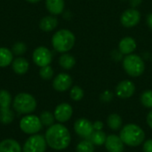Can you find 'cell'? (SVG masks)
I'll return each instance as SVG.
<instances>
[{"label": "cell", "instance_id": "obj_26", "mask_svg": "<svg viewBox=\"0 0 152 152\" xmlns=\"http://www.w3.org/2000/svg\"><path fill=\"white\" fill-rule=\"evenodd\" d=\"M94 144L88 139L81 141L77 145V152H94Z\"/></svg>", "mask_w": 152, "mask_h": 152}, {"label": "cell", "instance_id": "obj_33", "mask_svg": "<svg viewBox=\"0 0 152 152\" xmlns=\"http://www.w3.org/2000/svg\"><path fill=\"white\" fill-rule=\"evenodd\" d=\"M143 151L152 152V139L147 140L143 144Z\"/></svg>", "mask_w": 152, "mask_h": 152}, {"label": "cell", "instance_id": "obj_10", "mask_svg": "<svg viewBox=\"0 0 152 152\" xmlns=\"http://www.w3.org/2000/svg\"><path fill=\"white\" fill-rule=\"evenodd\" d=\"M74 130L78 136L84 139H89V137L94 131V128L93 123H91L88 119L79 118L75 122Z\"/></svg>", "mask_w": 152, "mask_h": 152}, {"label": "cell", "instance_id": "obj_12", "mask_svg": "<svg viewBox=\"0 0 152 152\" xmlns=\"http://www.w3.org/2000/svg\"><path fill=\"white\" fill-rule=\"evenodd\" d=\"M72 82L70 75L67 73H60L54 77L53 81V87L58 92H65L71 87Z\"/></svg>", "mask_w": 152, "mask_h": 152}, {"label": "cell", "instance_id": "obj_37", "mask_svg": "<svg viewBox=\"0 0 152 152\" xmlns=\"http://www.w3.org/2000/svg\"><path fill=\"white\" fill-rule=\"evenodd\" d=\"M147 123L149 125V126L152 129V110H151L147 116Z\"/></svg>", "mask_w": 152, "mask_h": 152}, {"label": "cell", "instance_id": "obj_9", "mask_svg": "<svg viewBox=\"0 0 152 152\" xmlns=\"http://www.w3.org/2000/svg\"><path fill=\"white\" fill-rule=\"evenodd\" d=\"M32 59L35 64L38 67H45L51 64L53 61V53L47 47L38 46L34 50Z\"/></svg>", "mask_w": 152, "mask_h": 152}, {"label": "cell", "instance_id": "obj_20", "mask_svg": "<svg viewBox=\"0 0 152 152\" xmlns=\"http://www.w3.org/2000/svg\"><path fill=\"white\" fill-rule=\"evenodd\" d=\"M13 53L12 50L6 47H0V68H5L12 64Z\"/></svg>", "mask_w": 152, "mask_h": 152}, {"label": "cell", "instance_id": "obj_2", "mask_svg": "<svg viewBox=\"0 0 152 152\" xmlns=\"http://www.w3.org/2000/svg\"><path fill=\"white\" fill-rule=\"evenodd\" d=\"M76 37L70 30L61 28L57 30L52 37V45L53 49L61 53L69 52L75 45Z\"/></svg>", "mask_w": 152, "mask_h": 152}, {"label": "cell", "instance_id": "obj_35", "mask_svg": "<svg viewBox=\"0 0 152 152\" xmlns=\"http://www.w3.org/2000/svg\"><path fill=\"white\" fill-rule=\"evenodd\" d=\"M93 125H94V130H96V131H101V130H102V128H103V124H102L101 121H96V122H94Z\"/></svg>", "mask_w": 152, "mask_h": 152}, {"label": "cell", "instance_id": "obj_31", "mask_svg": "<svg viewBox=\"0 0 152 152\" xmlns=\"http://www.w3.org/2000/svg\"><path fill=\"white\" fill-rule=\"evenodd\" d=\"M113 97H114L113 94H112L110 91L106 90V91H104V92L101 94L100 99H101L102 102H105V103H108V102H110L113 100Z\"/></svg>", "mask_w": 152, "mask_h": 152}, {"label": "cell", "instance_id": "obj_16", "mask_svg": "<svg viewBox=\"0 0 152 152\" xmlns=\"http://www.w3.org/2000/svg\"><path fill=\"white\" fill-rule=\"evenodd\" d=\"M45 7L52 15L61 14L64 11L65 1L64 0H45Z\"/></svg>", "mask_w": 152, "mask_h": 152}, {"label": "cell", "instance_id": "obj_38", "mask_svg": "<svg viewBox=\"0 0 152 152\" xmlns=\"http://www.w3.org/2000/svg\"><path fill=\"white\" fill-rule=\"evenodd\" d=\"M26 1H28V2H29V3H32V4H35V3L40 2L41 0H26Z\"/></svg>", "mask_w": 152, "mask_h": 152}, {"label": "cell", "instance_id": "obj_30", "mask_svg": "<svg viewBox=\"0 0 152 152\" xmlns=\"http://www.w3.org/2000/svg\"><path fill=\"white\" fill-rule=\"evenodd\" d=\"M12 52L13 54L15 55H18V56H20L22 55L23 53H25L26 50H27V45L23 43V42H16L12 47Z\"/></svg>", "mask_w": 152, "mask_h": 152}, {"label": "cell", "instance_id": "obj_6", "mask_svg": "<svg viewBox=\"0 0 152 152\" xmlns=\"http://www.w3.org/2000/svg\"><path fill=\"white\" fill-rule=\"evenodd\" d=\"M42 123L39 117L36 115H27L23 117L20 121V130L27 134H36L42 129Z\"/></svg>", "mask_w": 152, "mask_h": 152}, {"label": "cell", "instance_id": "obj_34", "mask_svg": "<svg viewBox=\"0 0 152 152\" xmlns=\"http://www.w3.org/2000/svg\"><path fill=\"white\" fill-rule=\"evenodd\" d=\"M142 0H129V4L132 8H136L142 4Z\"/></svg>", "mask_w": 152, "mask_h": 152}, {"label": "cell", "instance_id": "obj_27", "mask_svg": "<svg viewBox=\"0 0 152 152\" xmlns=\"http://www.w3.org/2000/svg\"><path fill=\"white\" fill-rule=\"evenodd\" d=\"M53 74H54L53 69V68L50 65H47V66L40 68L39 76L44 80H50L51 78H53Z\"/></svg>", "mask_w": 152, "mask_h": 152}, {"label": "cell", "instance_id": "obj_29", "mask_svg": "<svg viewBox=\"0 0 152 152\" xmlns=\"http://www.w3.org/2000/svg\"><path fill=\"white\" fill-rule=\"evenodd\" d=\"M69 94H70V98L73 101L78 102V101L83 99V97H84V91H83V89L80 86H73L71 88Z\"/></svg>", "mask_w": 152, "mask_h": 152}, {"label": "cell", "instance_id": "obj_32", "mask_svg": "<svg viewBox=\"0 0 152 152\" xmlns=\"http://www.w3.org/2000/svg\"><path fill=\"white\" fill-rule=\"evenodd\" d=\"M110 56H111V58L114 60V61H123V59H124V55L121 53V52L118 49V50H113L111 53H110Z\"/></svg>", "mask_w": 152, "mask_h": 152}, {"label": "cell", "instance_id": "obj_5", "mask_svg": "<svg viewBox=\"0 0 152 152\" xmlns=\"http://www.w3.org/2000/svg\"><path fill=\"white\" fill-rule=\"evenodd\" d=\"M13 109L20 114H30L37 108V101L28 93L18 94L13 99Z\"/></svg>", "mask_w": 152, "mask_h": 152}, {"label": "cell", "instance_id": "obj_1", "mask_svg": "<svg viewBox=\"0 0 152 152\" xmlns=\"http://www.w3.org/2000/svg\"><path fill=\"white\" fill-rule=\"evenodd\" d=\"M45 138L47 145L55 151L65 150L69 147L71 141L69 129L61 124H53L49 126Z\"/></svg>", "mask_w": 152, "mask_h": 152}, {"label": "cell", "instance_id": "obj_22", "mask_svg": "<svg viewBox=\"0 0 152 152\" xmlns=\"http://www.w3.org/2000/svg\"><path fill=\"white\" fill-rule=\"evenodd\" d=\"M12 95L6 90H0V110H11L12 104Z\"/></svg>", "mask_w": 152, "mask_h": 152}, {"label": "cell", "instance_id": "obj_17", "mask_svg": "<svg viewBox=\"0 0 152 152\" xmlns=\"http://www.w3.org/2000/svg\"><path fill=\"white\" fill-rule=\"evenodd\" d=\"M58 26V20L54 15H48L42 18L39 21V28L45 32H51Z\"/></svg>", "mask_w": 152, "mask_h": 152}, {"label": "cell", "instance_id": "obj_24", "mask_svg": "<svg viewBox=\"0 0 152 152\" xmlns=\"http://www.w3.org/2000/svg\"><path fill=\"white\" fill-rule=\"evenodd\" d=\"M107 124L109 127L112 130H118L123 124L121 117L118 114H111L107 118Z\"/></svg>", "mask_w": 152, "mask_h": 152}, {"label": "cell", "instance_id": "obj_25", "mask_svg": "<svg viewBox=\"0 0 152 152\" xmlns=\"http://www.w3.org/2000/svg\"><path fill=\"white\" fill-rule=\"evenodd\" d=\"M39 118L41 120L42 125L45 126H48V127L53 126L54 124V120H55L54 115L53 113H51L50 111H47V110L43 111L40 114Z\"/></svg>", "mask_w": 152, "mask_h": 152}, {"label": "cell", "instance_id": "obj_4", "mask_svg": "<svg viewBox=\"0 0 152 152\" xmlns=\"http://www.w3.org/2000/svg\"><path fill=\"white\" fill-rule=\"evenodd\" d=\"M122 66L127 75L132 77H137L145 71V62L143 59L134 53L126 55L122 61Z\"/></svg>", "mask_w": 152, "mask_h": 152}, {"label": "cell", "instance_id": "obj_7", "mask_svg": "<svg viewBox=\"0 0 152 152\" xmlns=\"http://www.w3.org/2000/svg\"><path fill=\"white\" fill-rule=\"evenodd\" d=\"M47 143L45 138L41 134H32L25 142L22 152H45Z\"/></svg>", "mask_w": 152, "mask_h": 152}, {"label": "cell", "instance_id": "obj_19", "mask_svg": "<svg viewBox=\"0 0 152 152\" xmlns=\"http://www.w3.org/2000/svg\"><path fill=\"white\" fill-rule=\"evenodd\" d=\"M0 152H22V149L17 141L9 138L0 142Z\"/></svg>", "mask_w": 152, "mask_h": 152}, {"label": "cell", "instance_id": "obj_11", "mask_svg": "<svg viewBox=\"0 0 152 152\" xmlns=\"http://www.w3.org/2000/svg\"><path fill=\"white\" fill-rule=\"evenodd\" d=\"M135 86L131 80H123L119 82L116 87V94L121 99H128L134 95Z\"/></svg>", "mask_w": 152, "mask_h": 152}, {"label": "cell", "instance_id": "obj_21", "mask_svg": "<svg viewBox=\"0 0 152 152\" xmlns=\"http://www.w3.org/2000/svg\"><path fill=\"white\" fill-rule=\"evenodd\" d=\"M59 64L64 69H71L76 64L75 57L68 53H62L59 58Z\"/></svg>", "mask_w": 152, "mask_h": 152}, {"label": "cell", "instance_id": "obj_15", "mask_svg": "<svg viewBox=\"0 0 152 152\" xmlns=\"http://www.w3.org/2000/svg\"><path fill=\"white\" fill-rule=\"evenodd\" d=\"M136 48H137V43L135 39L131 37H125L119 41L118 50L125 56L134 53Z\"/></svg>", "mask_w": 152, "mask_h": 152}, {"label": "cell", "instance_id": "obj_23", "mask_svg": "<svg viewBox=\"0 0 152 152\" xmlns=\"http://www.w3.org/2000/svg\"><path fill=\"white\" fill-rule=\"evenodd\" d=\"M106 139H107V136L105 133H103L102 130L101 131L94 130L88 140H90L94 144V146H101L105 143Z\"/></svg>", "mask_w": 152, "mask_h": 152}, {"label": "cell", "instance_id": "obj_14", "mask_svg": "<svg viewBox=\"0 0 152 152\" xmlns=\"http://www.w3.org/2000/svg\"><path fill=\"white\" fill-rule=\"evenodd\" d=\"M105 147L109 152H123L125 146L121 138L115 134H110L107 136L105 142Z\"/></svg>", "mask_w": 152, "mask_h": 152}, {"label": "cell", "instance_id": "obj_8", "mask_svg": "<svg viewBox=\"0 0 152 152\" xmlns=\"http://www.w3.org/2000/svg\"><path fill=\"white\" fill-rule=\"evenodd\" d=\"M142 19V14L137 8H128L124 11L120 16V22L122 26L127 28L137 26Z\"/></svg>", "mask_w": 152, "mask_h": 152}, {"label": "cell", "instance_id": "obj_18", "mask_svg": "<svg viewBox=\"0 0 152 152\" xmlns=\"http://www.w3.org/2000/svg\"><path fill=\"white\" fill-rule=\"evenodd\" d=\"M12 68L13 71L18 75H24L29 69V63L28 60L23 57H17L12 62Z\"/></svg>", "mask_w": 152, "mask_h": 152}, {"label": "cell", "instance_id": "obj_36", "mask_svg": "<svg viewBox=\"0 0 152 152\" xmlns=\"http://www.w3.org/2000/svg\"><path fill=\"white\" fill-rule=\"evenodd\" d=\"M146 22H147V25L148 27L152 29V12H150L147 17H146Z\"/></svg>", "mask_w": 152, "mask_h": 152}, {"label": "cell", "instance_id": "obj_13", "mask_svg": "<svg viewBox=\"0 0 152 152\" xmlns=\"http://www.w3.org/2000/svg\"><path fill=\"white\" fill-rule=\"evenodd\" d=\"M73 114V109L72 107L66 102H62L59 104L54 110V118L56 120H58L61 123L67 122L70 119L71 116Z\"/></svg>", "mask_w": 152, "mask_h": 152}, {"label": "cell", "instance_id": "obj_28", "mask_svg": "<svg viewBox=\"0 0 152 152\" xmlns=\"http://www.w3.org/2000/svg\"><path fill=\"white\" fill-rule=\"evenodd\" d=\"M141 102L146 108H152V90H146L141 95Z\"/></svg>", "mask_w": 152, "mask_h": 152}, {"label": "cell", "instance_id": "obj_39", "mask_svg": "<svg viewBox=\"0 0 152 152\" xmlns=\"http://www.w3.org/2000/svg\"><path fill=\"white\" fill-rule=\"evenodd\" d=\"M123 1H126V0H123Z\"/></svg>", "mask_w": 152, "mask_h": 152}, {"label": "cell", "instance_id": "obj_3", "mask_svg": "<svg viewBox=\"0 0 152 152\" xmlns=\"http://www.w3.org/2000/svg\"><path fill=\"white\" fill-rule=\"evenodd\" d=\"M119 137L125 144L131 147H136L144 142L145 133L137 125L128 124L122 128Z\"/></svg>", "mask_w": 152, "mask_h": 152}]
</instances>
